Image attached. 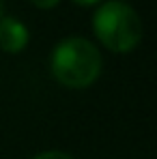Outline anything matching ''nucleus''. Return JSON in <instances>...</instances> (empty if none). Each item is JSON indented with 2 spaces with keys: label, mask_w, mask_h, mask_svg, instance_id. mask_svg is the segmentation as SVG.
Returning <instances> with one entry per match:
<instances>
[{
  "label": "nucleus",
  "mask_w": 157,
  "mask_h": 159,
  "mask_svg": "<svg viewBox=\"0 0 157 159\" xmlns=\"http://www.w3.org/2000/svg\"><path fill=\"white\" fill-rule=\"evenodd\" d=\"M101 67L104 58L97 45L78 34L60 39L50 54V71L54 80L65 88H88L99 80Z\"/></svg>",
  "instance_id": "nucleus-1"
},
{
  "label": "nucleus",
  "mask_w": 157,
  "mask_h": 159,
  "mask_svg": "<svg viewBox=\"0 0 157 159\" xmlns=\"http://www.w3.org/2000/svg\"><path fill=\"white\" fill-rule=\"evenodd\" d=\"M95 37L105 50L129 54L142 41V20L123 0H105L93 15Z\"/></svg>",
  "instance_id": "nucleus-2"
},
{
  "label": "nucleus",
  "mask_w": 157,
  "mask_h": 159,
  "mask_svg": "<svg viewBox=\"0 0 157 159\" xmlns=\"http://www.w3.org/2000/svg\"><path fill=\"white\" fill-rule=\"evenodd\" d=\"M30 32L24 22L13 15H2L0 20V50L7 54H20L26 50Z\"/></svg>",
  "instance_id": "nucleus-3"
},
{
  "label": "nucleus",
  "mask_w": 157,
  "mask_h": 159,
  "mask_svg": "<svg viewBox=\"0 0 157 159\" xmlns=\"http://www.w3.org/2000/svg\"><path fill=\"white\" fill-rule=\"evenodd\" d=\"M32 159H73L69 153H65V151H56V148H52V151H43V153H39V155H35Z\"/></svg>",
  "instance_id": "nucleus-4"
},
{
  "label": "nucleus",
  "mask_w": 157,
  "mask_h": 159,
  "mask_svg": "<svg viewBox=\"0 0 157 159\" xmlns=\"http://www.w3.org/2000/svg\"><path fill=\"white\" fill-rule=\"evenodd\" d=\"M30 2H32L37 9H54L60 0H30Z\"/></svg>",
  "instance_id": "nucleus-5"
},
{
  "label": "nucleus",
  "mask_w": 157,
  "mask_h": 159,
  "mask_svg": "<svg viewBox=\"0 0 157 159\" xmlns=\"http://www.w3.org/2000/svg\"><path fill=\"white\" fill-rule=\"evenodd\" d=\"M71 2H76L78 7H95V4H99L101 0H71Z\"/></svg>",
  "instance_id": "nucleus-6"
},
{
  "label": "nucleus",
  "mask_w": 157,
  "mask_h": 159,
  "mask_svg": "<svg viewBox=\"0 0 157 159\" xmlns=\"http://www.w3.org/2000/svg\"><path fill=\"white\" fill-rule=\"evenodd\" d=\"M2 15H4V2L0 0V20H2Z\"/></svg>",
  "instance_id": "nucleus-7"
}]
</instances>
